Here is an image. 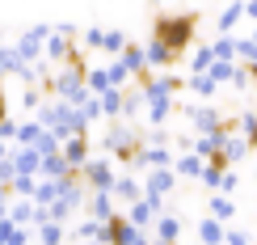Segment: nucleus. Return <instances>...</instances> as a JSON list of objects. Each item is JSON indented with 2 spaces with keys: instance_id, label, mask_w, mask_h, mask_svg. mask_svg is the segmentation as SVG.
<instances>
[{
  "instance_id": "1",
  "label": "nucleus",
  "mask_w": 257,
  "mask_h": 245,
  "mask_svg": "<svg viewBox=\"0 0 257 245\" xmlns=\"http://www.w3.org/2000/svg\"><path fill=\"white\" fill-rule=\"evenodd\" d=\"M194 26H198L194 13H173V17L165 13V17H156V42H165V47L177 55V51L194 38Z\"/></svg>"
},
{
  "instance_id": "2",
  "label": "nucleus",
  "mask_w": 257,
  "mask_h": 245,
  "mask_svg": "<svg viewBox=\"0 0 257 245\" xmlns=\"http://www.w3.org/2000/svg\"><path fill=\"white\" fill-rule=\"evenodd\" d=\"M47 34H51V26H30L26 34L17 38V55H21V63H38V59H42Z\"/></svg>"
},
{
  "instance_id": "3",
  "label": "nucleus",
  "mask_w": 257,
  "mask_h": 245,
  "mask_svg": "<svg viewBox=\"0 0 257 245\" xmlns=\"http://www.w3.org/2000/svg\"><path fill=\"white\" fill-rule=\"evenodd\" d=\"M59 156H63V165H68L72 174H80V169L89 165V140H84V135L63 140V144H59Z\"/></svg>"
},
{
  "instance_id": "4",
  "label": "nucleus",
  "mask_w": 257,
  "mask_h": 245,
  "mask_svg": "<svg viewBox=\"0 0 257 245\" xmlns=\"http://www.w3.org/2000/svg\"><path fill=\"white\" fill-rule=\"evenodd\" d=\"M72 55H76V47H72V42L63 38L55 26H51V34H47V47H42V63H59V59H68V63H72Z\"/></svg>"
},
{
  "instance_id": "5",
  "label": "nucleus",
  "mask_w": 257,
  "mask_h": 245,
  "mask_svg": "<svg viewBox=\"0 0 257 245\" xmlns=\"http://www.w3.org/2000/svg\"><path fill=\"white\" fill-rule=\"evenodd\" d=\"M173 182H177L173 169H152V174H148V182H144V199H165L169 190H173Z\"/></svg>"
},
{
  "instance_id": "6",
  "label": "nucleus",
  "mask_w": 257,
  "mask_h": 245,
  "mask_svg": "<svg viewBox=\"0 0 257 245\" xmlns=\"http://www.w3.org/2000/svg\"><path fill=\"white\" fill-rule=\"evenodd\" d=\"M84 211H89V220H97V224H110L118 211H114V195H89L84 199Z\"/></svg>"
},
{
  "instance_id": "7",
  "label": "nucleus",
  "mask_w": 257,
  "mask_h": 245,
  "mask_svg": "<svg viewBox=\"0 0 257 245\" xmlns=\"http://www.w3.org/2000/svg\"><path fill=\"white\" fill-rule=\"evenodd\" d=\"M9 161H13L17 178H38V169H42V156L34 148H17V152H9Z\"/></svg>"
},
{
  "instance_id": "8",
  "label": "nucleus",
  "mask_w": 257,
  "mask_h": 245,
  "mask_svg": "<svg viewBox=\"0 0 257 245\" xmlns=\"http://www.w3.org/2000/svg\"><path fill=\"white\" fill-rule=\"evenodd\" d=\"M110 195H114V199H122V203H139V199H144V186H139L135 178H114Z\"/></svg>"
},
{
  "instance_id": "9",
  "label": "nucleus",
  "mask_w": 257,
  "mask_h": 245,
  "mask_svg": "<svg viewBox=\"0 0 257 245\" xmlns=\"http://www.w3.org/2000/svg\"><path fill=\"white\" fill-rule=\"evenodd\" d=\"M122 68H126V76H148V59H144V51L139 47H131V42H126V51H122Z\"/></svg>"
},
{
  "instance_id": "10",
  "label": "nucleus",
  "mask_w": 257,
  "mask_h": 245,
  "mask_svg": "<svg viewBox=\"0 0 257 245\" xmlns=\"http://www.w3.org/2000/svg\"><path fill=\"white\" fill-rule=\"evenodd\" d=\"M156 237H160V245H177L181 220H177V216H156Z\"/></svg>"
},
{
  "instance_id": "11",
  "label": "nucleus",
  "mask_w": 257,
  "mask_h": 245,
  "mask_svg": "<svg viewBox=\"0 0 257 245\" xmlns=\"http://www.w3.org/2000/svg\"><path fill=\"white\" fill-rule=\"evenodd\" d=\"M30 63H21L17 55V47H0V76H21Z\"/></svg>"
},
{
  "instance_id": "12",
  "label": "nucleus",
  "mask_w": 257,
  "mask_h": 245,
  "mask_svg": "<svg viewBox=\"0 0 257 245\" xmlns=\"http://www.w3.org/2000/svg\"><path fill=\"white\" fill-rule=\"evenodd\" d=\"M144 59H148V68H169L177 55L165 47V42H156V38H152V42H148V51H144Z\"/></svg>"
},
{
  "instance_id": "13",
  "label": "nucleus",
  "mask_w": 257,
  "mask_h": 245,
  "mask_svg": "<svg viewBox=\"0 0 257 245\" xmlns=\"http://www.w3.org/2000/svg\"><path fill=\"white\" fill-rule=\"evenodd\" d=\"M202 169H207V161H198L194 152H186L181 161H173V174H181V178H202Z\"/></svg>"
},
{
  "instance_id": "14",
  "label": "nucleus",
  "mask_w": 257,
  "mask_h": 245,
  "mask_svg": "<svg viewBox=\"0 0 257 245\" xmlns=\"http://www.w3.org/2000/svg\"><path fill=\"white\" fill-rule=\"evenodd\" d=\"M34 237H38V245H63L68 228L63 224H42V228H34Z\"/></svg>"
},
{
  "instance_id": "15",
  "label": "nucleus",
  "mask_w": 257,
  "mask_h": 245,
  "mask_svg": "<svg viewBox=\"0 0 257 245\" xmlns=\"http://www.w3.org/2000/svg\"><path fill=\"white\" fill-rule=\"evenodd\" d=\"M38 135H42L38 119H26V123L17 127V144H21V148H34V144H38Z\"/></svg>"
},
{
  "instance_id": "16",
  "label": "nucleus",
  "mask_w": 257,
  "mask_h": 245,
  "mask_svg": "<svg viewBox=\"0 0 257 245\" xmlns=\"http://www.w3.org/2000/svg\"><path fill=\"white\" fill-rule=\"evenodd\" d=\"M0 245H30V232L26 228H13L9 220H0Z\"/></svg>"
},
{
  "instance_id": "17",
  "label": "nucleus",
  "mask_w": 257,
  "mask_h": 245,
  "mask_svg": "<svg viewBox=\"0 0 257 245\" xmlns=\"http://www.w3.org/2000/svg\"><path fill=\"white\" fill-rule=\"evenodd\" d=\"M232 216H236V203H232V199H223V195L211 199V220H215V224L219 220H232Z\"/></svg>"
},
{
  "instance_id": "18",
  "label": "nucleus",
  "mask_w": 257,
  "mask_h": 245,
  "mask_svg": "<svg viewBox=\"0 0 257 245\" xmlns=\"http://www.w3.org/2000/svg\"><path fill=\"white\" fill-rule=\"evenodd\" d=\"M198 241L202 245H223V228L215 224V220H202L198 224Z\"/></svg>"
},
{
  "instance_id": "19",
  "label": "nucleus",
  "mask_w": 257,
  "mask_h": 245,
  "mask_svg": "<svg viewBox=\"0 0 257 245\" xmlns=\"http://www.w3.org/2000/svg\"><path fill=\"white\" fill-rule=\"evenodd\" d=\"M97 106H101V114H122V89L101 93V98H97Z\"/></svg>"
},
{
  "instance_id": "20",
  "label": "nucleus",
  "mask_w": 257,
  "mask_h": 245,
  "mask_svg": "<svg viewBox=\"0 0 257 245\" xmlns=\"http://www.w3.org/2000/svg\"><path fill=\"white\" fill-rule=\"evenodd\" d=\"M42 102H47V93H42V89H26V93H21V110H26V114H38Z\"/></svg>"
},
{
  "instance_id": "21",
  "label": "nucleus",
  "mask_w": 257,
  "mask_h": 245,
  "mask_svg": "<svg viewBox=\"0 0 257 245\" xmlns=\"http://www.w3.org/2000/svg\"><path fill=\"white\" fill-rule=\"evenodd\" d=\"M240 17H244V5H232V9H223V13H219V30H223V34H232V26H236Z\"/></svg>"
},
{
  "instance_id": "22",
  "label": "nucleus",
  "mask_w": 257,
  "mask_h": 245,
  "mask_svg": "<svg viewBox=\"0 0 257 245\" xmlns=\"http://www.w3.org/2000/svg\"><path fill=\"white\" fill-rule=\"evenodd\" d=\"M101 51H118V55H122V51H126V34H122V30H105Z\"/></svg>"
},
{
  "instance_id": "23",
  "label": "nucleus",
  "mask_w": 257,
  "mask_h": 245,
  "mask_svg": "<svg viewBox=\"0 0 257 245\" xmlns=\"http://www.w3.org/2000/svg\"><path fill=\"white\" fill-rule=\"evenodd\" d=\"M190 89L202 93V98H211V93H215V80H211V76H194V80H190Z\"/></svg>"
},
{
  "instance_id": "24",
  "label": "nucleus",
  "mask_w": 257,
  "mask_h": 245,
  "mask_svg": "<svg viewBox=\"0 0 257 245\" xmlns=\"http://www.w3.org/2000/svg\"><path fill=\"white\" fill-rule=\"evenodd\" d=\"M9 140H17V123H13V119L0 123V144H9Z\"/></svg>"
},
{
  "instance_id": "25",
  "label": "nucleus",
  "mask_w": 257,
  "mask_h": 245,
  "mask_svg": "<svg viewBox=\"0 0 257 245\" xmlns=\"http://www.w3.org/2000/svg\"><path fill=\"white\" fill-rule=\"evenodd\" d=\"M101 38H105V30H89V34H84V47H89V51H101Z\"/></svg>"
},
{
  "instance_id": "26",
  "label": "nucleus",
  "mask_w": 257,
  "mask_h": 245,
  "mask_svg": "<svg viewBox=\"0 0 257 245\" xmlns=\"http://www.w3.org/2000/svg\"><path fill=\"white\" fill-rule=\"evenodd\" d=\"M9 119V102H5V93H0V123Z\"/></svg>"
},
{
  "instance_id": "27",
  "label": "nucleus",
  "mask_w": 257,
  "mask_h": 245,
  "mask_svg": "<svg viewBox=\"0 0 257 245\" xmlns=\"http://www.w3.org/2000/svg\"><path fill=\"white\" fill-rule=\"evenodd\" d=\"M244 13H249V17H253V21H257V5H244Z\"/></svg>"
},
{
  "instance_id": "28",
  "label": "nucleus",
  "mask_w": 257,
  "mask_h": 245,
  "mask_svg": "<svg viewBox=\"0 0 257 245\" xmlns=\"http://www.w3.org/2000/svg\"><path fill=\"white\" fill-rule=\"evenodd\" d=\"M5 156H9V148H5V144H0V161H5Z\"/></svg>"
},
{
  "instance_id": "29",
  "label": "nucleus",
  "mask_w": 257,
  "mask_h": 245,
  "mask_svg": "<svg viewBox=\"0 0 257 245\" xmlns=\"http://www.w3.org/2000/svg\"><path fill=\"white\" fill-rule=\"evenodd\" d=\"M253 47H257V30H253Z\"/></svg>"
},
{
  "instance_id": "30",
  "label": "nucleus",
  "mask_w": 257,
  "mask_h": 245,
  "mask_svg": "<svg viewBox=\"0 0 257 245\" xmlns=\"http://www.w3.org/2000/svg\"><path fill=\"white\" fill-rule=\"evenodd\" d=\"M0 85H5V76H0Z\"/></svg>"
}]
</instances>
